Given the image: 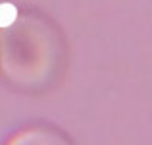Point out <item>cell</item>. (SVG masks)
<instances>
[{
    "mask_svg": "<svg viewBox=\"0 0 152 145\" xmlns=\"http://www.w3.org/2000/svg\"><path fill=\"white\" fill-rule=\"evenodd\" d=\"M66 48L62 35L37 14H15L0 25V74L15 87L45 89L58 78Z\"/></svg>",
    "mask_w": 152,
    "mask_h": 145,
    "instance_id": "obj_1",
    "label": "cell"
},
{
    "mask_svg": "<svg viewBox=\"0 0 152 145\" xmlns=\"http://www.w3.org/2000/svg\"><path fill=\"white\" fill-rule=\"evenodd\" d=\"M6 145H71V141L52 128H27L14 134Z\"/></svg>",
    "mask_w": 152,
    "mask_h": 145,
    "instance_id": "obj_2",
    "label": "cell"
}]
</instances>
